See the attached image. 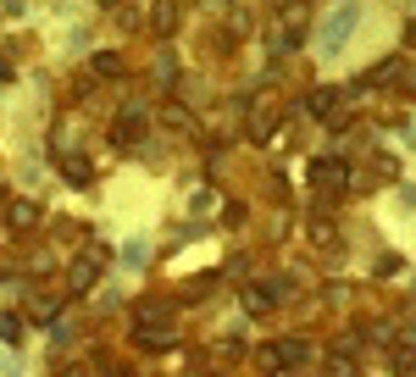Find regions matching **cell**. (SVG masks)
Segmentation results:
<instances>
[{"label": "cell", "mask_w": 416, "mask_h": 377, "mask_svg": "<svg viewBox=\"0 0 416 377\" xmlns=\"http://www.w3.org/2000/svg\"><path fill=\"white\" fill-rule=\"evenodd\" d=\"M355 17H361L355 6H339V12L328 17V34H322V50H339V45H344V34L355 28Z\"/></svg>", "instance_id": "obj_1"}, {"label": "cell", "mask_w": 416, "mask_h": 377, "mask_svg": "<svg viewBox=\"0 0 416 377\" xmlns=\"http://www.w3.org/2000/svg\"><path fill=\"white\" fill-rule=\"evenodd\" d=\"M311 183H316V188H328V195H339V188H344L339 161H316V166H311Z\"/></svg>", "instance_id": "obj_2"}, {"label": "cell", "mask_w": 416, "mask_h": 377, "mask_svg": "<svg viewBox=\"0 0 416 377\" xmlns=\"http://www.w3.org/2000/svg\"><path fill=\"white\" fill-rule=\"evenodd\" d=\"M245 305H250V311H272V305H278V283H256V289L245 294Z\"/></svg>", "instance_id": "obj_3"}, {"label": "cell", "mask_w": 416, "mask_h": 377, "mask_svg": "<svg viewBox=\"0 0 416 377\" xmlns=\"http://www.w3.org/2000/svg\"><path fill=\"white\" fill-rule=\"evenodd\" d=\"M95 272H100V261H78V267H73V289H89Z\"/></svg>", "instance_id": "obj_4"}, {"label": "cell", "mask_w": 416, "mask_h": 377, "mask_svg": "<svg viewBox=\"0 0 416 377\" xmlns=\"http://www.w3.org/2000/svg\"><path fill=\"white\" fill-rule=\"evenodd\" d=\"M34 222V206H12V228H28Z\"/></svg>", "instance_id": "obj_5"}, {"label": "cell", "mask_w": 416, "mask_h": 377, "mask_svg": "<svg viewBox=\"0 0 416 377\" xmlns=\"http://www.w3.org/2000/svg\"><path fill=\"white\" fill-rule=\"evenodd\" d=\"M0 338H17V316H0Z\"/></svg>", "instance_id": "obj_6"}]
</instances>
